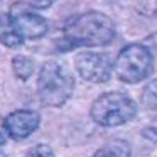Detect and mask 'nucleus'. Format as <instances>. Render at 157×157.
Instances as JSON below:
<instances>
[{"label": "nucleus", "instance_id": "nucleus-1", "mask_svg": "<svg viewBox=\"0 0 157 157\" xmlns=\"http://www.w3.org/2000/svg\"><path fill=\"white\" fill-rule=\"evenodd\" d=\"M64 37L73 46L101 48L113 41L115 24L103 12H83L64 24Z\"/></svg>", "mask_w": 157, "mask_h": 157}, {"label": "nucleus", "instance_id": "nucleus-2", "mask_svg": "<svg viewBox=\"0 0 157 157\" xmlns=\"http://www.w3.org/2000/svg\"><path fill=\"white\" fill-rule=\"evenodd\" d=\"M75 91V76L61 61H46L37 75V96L46 106H61Z\"/></svg>", "mask_w": 157, "mask_h": 157}, {"label": "nucleus", "instance_id": "nucleus-3", "mask_svg": "<svg viewBox=\"0 0 157 157\" xmlns=\"http://www.w3.org/2000/svg\"><path fill=\"white\" fill-rule=\"evenodd\" d=\"M90 115L101 127H120L135 118L137 103L127 93L106 91L91 103Z\"/></svg>", "mask_w": 157, "mask_h": 157}, {"label": "nucleus", "instance_id": "nucleus-4", "mask_svg": "<svg viewBox=\"0 0 157 157\" xmlns=\"http://www.w3.org/2000/svg\"><path fill=\"white\" fill-rule=\"evenodd\" d=\"M152 71L154 54L145 44L140 42L125 46L113 63V73L120 81L127 85H137L144 81L152 75Z\"/></svg>", "mask_w": 157, "mask_h": 157}, {"label": "nucleus", "instance_id": "nucleus-5", "mask_svg": "<svg viewBox=\"0 0 157 157\" xmlns=\"http://www.w3.org/2000/svg\"><path fill=\"white\" fill-rule=\"evenodd\" d=\"M76 71L85 81L90 83H105L112 78L113 63L106 52L85 51L76 56Z\"/></svg>", "mask_w": 157, "mask_h": 157}, {"label": "nucleus", "instance_id": "nucleus-6", "mask_svg": "<svg viewBox=\"0 0 157 157\" xmlns=\"http://www.w3.org/2000/svg\"><path fill=\"white\" fill-rule=\"evenodd\" d=\"M9 14H10L15 27L24 39H39L42 36H46V32H48L46 19L36 14V12H32L24 4H15Z\"/></svg>", "mask_w": 157, "mask_h": 157}, {"label": "nucleus", "instance_id": "nucleus-7", "mask_svg": "<svg viewBox=\"0 0 157 157\" xmlns=\"http://www.w3.org/2000/svg\"><path fill=\"white\" fill-rule=\"evenodd\" d=\"M9 135L15 140L27 139L37 130L41 123V115L34 110H14L5 117Z\"/></svg>", "mask_w": 157, "mask_h": 157}, {"label": "nucleus", "instance_id": "nucleus-8", "mask_svg": "<svg viewBox=\"0 0 157 157\" xmlns=\"http://www.w3.org/2000/svg\"><path fill=\"white\" fill-rule=\"evenodd\" d=\"M0 42L4 46H7V48H12V49L19 48L24 42V37L17 31L10 14L0 15Z\"/></svg>", "mask_w": 157, "mask_h": 157}, {"label": "nucleus", "instance_id": "nucleus-9", "mask_svg": "<svg viewBox=\"0 0 157 157\" xmlns=\"http://www.w3.org/2000/svg\"><path fill=\"white\" fill-rule=\"evenodd\" d=\"M130 144L125 140H112L101 145L91 157H130Z\"/></svg>", "mask_w": 157, "mask_h": 157}, {"label": "nucleus", "instance_id": "nucleus-10", "mask_svg": "<svg viewBox=\"0 0 157 157\" xmlns=\"http://www.w3.org/2000/svg\"><path fill=\"white\" fill-rule=\"evenodd\" d=\"M12 71H14V75L21 81H27L32 76V73H34V61L29 59L27 56H22V54L15 56L12 59Z\"/></svg>", "mask_w": 157, "mask_h": 157}, {"label": "nucleus", "instance_id": "nucleus-11", "mask_svg": "<svg viewBox=\"0 0 157 157\" xmlns=\"http://www.w3.org/2000/svg\"><path fill=\"white\" fill-rule=\"evenodd\" d=\"M140 103L147 110H157V78L144 86L142 95H140Z\"/></svg>", "mask_w": 157, "mask_h": 157}, {"label": "nucleus", "instance_id": "nucleus-12", "mask_svg": "<svg viewBox=\"0 0 157 157\" xmlns=\"http://www.w3.org/2000/svg\"><path fill=\"white\" fill-rule=\"evenodd\" d=\"M25 157H56V155H54V150L49 145H46V144H37V145L29 149V152Z\"/></svg>", "mask_w": 157, "mask_h": 157}, {"label": "nucleus", "instance_id": "nucleus-13", "mask_svg": "<svg viewBox=\"0 0 157 157\" xmlns=\"http://www.w3.org/2000/svg\"><path fill=\"white\" fill-rule=\"evenodd\" d=\"M9 130H7V123H5V118L0 117V145H4L9 139Z\"/></svg>", "mask_w": 157, "mask_h": 157}, {"label": "nucleus", "instance_id": "nucleus-14", "mask_svg": "<svg viewBox=\"0 0 157 157\" xmlns=\"http://www.w3.org/2000/svg\"><path fill=\"white\" fill-rule=\"evenodd\" d=\"M144 137H147L149 140H155L157 142V125H150V127H147L145 130H144Z\"/></svg>", "mask_w": 157, "mask_h": 157}, {"label": "nucleus", "instance_id": "nucleus-15", "mask_svg": "<svg viewBox=\"0 0 157 157\" xmlns=\"http://www.w3.org/2000/svg\"><path fill=\"white\" fill-rule=\"evenodd\" d=\"M54 0H31V7H37V9H46L52 4Z\"/></svg>", "mask_w": 157, "mask_h": 157}]
</instances>
